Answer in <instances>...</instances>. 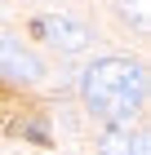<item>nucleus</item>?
Instances as JSON below:
<instances>
[{"label": "nucleus", "mask_w": 151, "mask_h": 155, "mask_svg": "<svg viewBox=\"0 0 151 155\" xmlns=\"http://www.w3.org/2000/svg\"><path fill=\"white\" fill-rule=\"evenodd\" d=\"M31 31L40 40H49V45L67 49V53H80V49H89V27L76 22V18H67V13H49V18H36Z\"/></svg>", "instance_id": "2"}, {"label": "nucleus", "mask_w": 151, "mask_h": 155, "mask_svg": "<svg viewBox=\"0 0 151 155\" xmlns=\"http://www.w3.org/2000/svg\"><path fill=\"white\" fill-rule=\"evenodd\" d=\"M18 133H27V137H31V142H40V146H49V142H53V137H49V129L40 124V120H27V124H18Z\"/></svg>", "instance_id": "5"}, {"label": "nucleus", "mask_w": 151, "mask_h": 155, "mask_svg": "<svg viewBox=\"0 0 151 155\" xmlns=\"http://www.w3.org/2000/svg\"><path fill=\"white\" fill-rule=\"evenodd\" d=\"M84 102L111 124H129L147 107V71L133 58H98L80 80Z\"/></svg>", "instance_id": "1"}, {"label": "nucleus", "mask_w": 151, "mask_h": 155, "mask_svg": "<svg viewBox=\"0 0 151 155\" xmlns=\"http://www.w3.org/2000/svg\"><path fill=\"white\" fill-rule=\"evenodd\" d=\"M98 151H102V155H151V146H147V133H142V129L111 124V129L98 137Z\"/></svg>", "instance_id": "3"}, {"label": "nucleus", "mask_w": 151, "mask_h": 155, "mask_svg": "<svg viewBox=\"0 0 151 155\" xmlns=\"http://www.w3.org/2000/svg\"><path fill=\"white\" fill-rule=\"evenodd\" d=\"M0 71L13 75V80H40V75H45V67H40L27 49H18L13 40L0 36Z\"/></svg>", "instance_id": "4"}]
</instances>
